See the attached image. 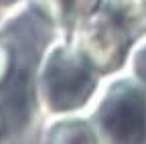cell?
<instances>
[{"label": "cell", "instance_id": "obj_1", "mask_svg": "<svg viewBox=\"0 0 146 144\" xmlns=\"http://www.w3.org/2000/svg\"><path fill=\"white\" fill-rule=\"evenodd\" d=\"M98 10L124 35L146 31V0H98Z\"/></svg>", "mask_w": 146, "mask_h": 144}, {"label": "cell", "instance_id": "obj_2", "mask_svg": "<svg viewBox=\"0 0 146 144\" xmlns=\"http://www.w3.org/2000/svg\"><path fill=\"white\" fill-rule=\"evenodd\" d=\"M49 12L67 25L75 23L94 8L98 0H45Z\"/></svg>", "mask_w": 146, "mask_h": 144}, {"label": "cell", "instance_id": "obj_3", "mask_svg": "<svg viewBox=\"0 0 146 144\" xmlns=\"http://www.w3.org/2000/svg\"><path fill=\"white\" fill-rule=\"evenodd\" d=\"M14 2H18V0H0V6H10Z\"/></svg>", "mask_w": 146, "mask_h": 144}, {"label": "cell", "instance_id": "obj_4", "mask_svg": "<svg viewBox=\"0 0 146 144\" xmlns=\"http://www.w3.org/2000/svg\"><path fill=\"white\" fill-rule=\"evenodd\" d=\"M142 65L146 67V51H144V55H142Z\"/></svg>", "mask_w": 146, "mask_h": 144}]
</instances>
